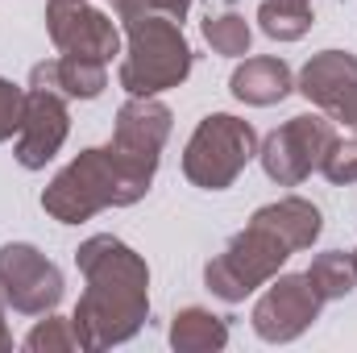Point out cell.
<instances>
[{"mask_svg":"<svg viewBox=\"0 0 357 353\" xmlns=\"http://www.w3.org/2000/svg\"><path fill=\"white\" fill-rule=\"evenodd\" d=\"M88 287L75 303V333L84 350H112L142 333L150 320V266L121 237L96 233L75 250Z\"/></svg>","mask_w":357,"mask_h":353,"instance_id":"1","label":"cell"},{"mask_svg":"<svg viewBox=\"0 0 357 353\" xmlns=\"http://www.w3.org/2000/svg\"><path fill=\"white\" fill-rule=\"evenodd\" d=\"M146 191L150 187H142L116 163L112 146H91L50 179V187L42 191V208L59 225H79L104 208H129V204L146 200Z\"/></svg>","mask_w":357,"mask_h":353,"instance_id":"2","label":"cell"},{"mask_svg":"<svg viewBox=\"0 0 357 353\" xmlns=\"http://www.w3.org/2000/svg\"><path fill=\"white\" fill-rule=\"evenodd\" d=\"M187 75H191V46H187L178 21H171V17H133V21H125L121 88L129 96L171 91Z\"/></svg>","mask_w":357,"mask_h":353,"instance_id":"3","label":"cell"},{"mask_svg":"<svg viewBox=\"0 0 357 353\" xmlns=\"http://www.w3.org/2000/svg\"><path fill=\"white\" fill-rule=\"evenodd\" d=\"M258 158V133L233 112H212L195 125L183 150V175L204 191H225Z\"/></svg>","mask_w":357,"mask_h":353,"instance_id":"4","label":"cell"},{"mask_svg":"<svg viewBox=\"0 0 357 353\" xmlns=\"http://www.w3.org/2000/svg\"><path fill=\"white\" fill-rule=\"evenodd\" d=\"M291 258L287 241L274 237L266 225H245L216 258H208L204 266V283L216 299L225 303H241L245 295H254L258 287H266L270 278L282 270V262Z\"/></svg>","mask_w":357,"mask_h":353,"instance_id":"5","label":"cell"},{"mask_svg":"<svg viewBox=\"0 0 357 353\" xmlns=\"http://www.w3.org/2000/svg\"><path fill=\"white\" fill-rule=\"evenodd\" d=\"M167 137H171V108L154 96H129L121 108H116V125H112V154L116 163L137 179L142 187L154 183V171L162 163V150H167Z\"/></svg>","mask_w":357,"mask_h":353,"instance_id":"6","label":"cell"},{"mask_svg":"<svg viewBox=\"0 0 357 353\" xmlns=\"http://www.w3.org/2000/svg\"><path fill=\"white\" fill-rule=\"evenodd\" d=\"M333 142H337V125L328 117L299 112L287 125H278L258 146V158H262V171L278 187H299L312 171H320V163L333 150Z\"/></svg>","mask_w":357,"mask_h":353,"instance_id":"7","label":"cell"},{"mask_svg":"<svg viewBox=\"0 0 357 353\" xmlns=\"http://www.w3.org/2000/svg\"><path fill=\"white\" fill-rule=\"evenodd\" d=\"M0 291L13 312L21 316H46L63 303V270L50 262L42 250L25 241L0 246Z\"/></svg>","mask_w":357,"mask_h":353,"instance_id":"8","label":"cell"},{"mask_svg":"<svg viewBox=\"0 0 357 353\" xmlns=\"http://www.w3.org/2000/svg\"><path fill=\"white\" fill-rule=\"evenodd\" d=\"M324 299L316 295V287L307 283V274H274L266 295L254 303V333L270 345H287L295 337H303L316 320H320Z\"/></svg>","mask_w":357,"mask_h":353,"instance_id":"9","label":"cell"},{"mask_svg":"<svg viewBox=\"0 0 357 353\" xmlns=\"http://www.w3.org/2000/svg\"><path fill=\"white\" fill-rule=\"evenodd\" d=\"M46 29L59 54H84L96 63H112L121 54V29L88 0H46Z\"/></svg>","mask_w":357,"mask_h":353,"instance_id":"10","label":"cell"},{"mask_svg":"<svg viewBox=\"0 0 357 353\" xmlns=\"http://www.w3.org/2000/svg\"><path fill=\"white\" fill-rule=\"evenodd\" d=\"M303 91L328 121H341L357 129V54L349 50H320L303 63L299 84Z\"/></svg>","mask_w":357,"mask_h":353,"instance_id":"11","label":"cell"},{"mask_svg":"<svg viewBox=\"0 0 357 353\" xmlns=\"http://www.w3.org/2000/svg\"><path fill=\"white\" fill-rule=\"evenodd\" d=\"M71 133V112H67V96L59 91L29 88L25 91V112H21V129H17V163L25 171H42L67 142Z\"/></svg>","mask_w":357,"mask_h":353,"instance_id":"12","label":"cell"},{"mask_svg":"<svg viewBox=\"0 0 357 353\" xmlns=\"http://www.w3.org/2000/svg\"><path fill=\"white\" fill-rule=\"evenodd\" d=\"M29 88L59 91L67 100H96L108 88V63H96L84 54H59L29 71Z\"/></svg>","mask_w":357,"mask_h":353,"instance_id":"13","label":"cell"},{"mask_svg":"<svg viewBox=\"0 0 357 353\" xmlns=\"http://www.w3.org/2000/svg\"><path fill=\"white\" fill-rule=\"evenodd\" d=\"M254 225H266L274 237L287 241L291 254H299V250H312V246H316V237H320V229H324V216H320V208H316L312 200H303V195H282V200H274V204H266V208L254 212Z\"/></svg>","mask_w":357,"mask_h":353,"instance_id":"14","label":"cell"},{"mask_svg":"<svg viewBox=\"0 0 357 353\" xmlns=\"http://www.w3.org/2000/svg\"><path fill=\"white\" fill-rule=\"evenodd\" d=\"M233 96L241 104H254V108H270L278 100H287L295 91V80H291V67L282 59H270V54H258V59H245L233 80H229Z\"/></svg>","mask_w":357,"mask_h":353,"instance_id":"15","label":"cell"},{"mask_svg":"<svg viewBox=\"0 0 357 353\" xmlns=\"http://www.w3.org/2000/svg\"><path fill=\"white\" fill-rule=\"evenodd\" d=\"M171 345L178 353H216L229 345V324L208 308H183L171 320Z\"/></svg>","mask_w":357,"mask_h":353,"instance_id":"16","label":"cell"},{"mask_svg":"<svg viewBox=\"0 0 357 353\" xmlns=\"http://www.w3.org/2000/svg\"><path fill=\"white\" fill-rule=\"evenodd\" d=\"M303 274H307V283L316 287V295L324 303L328 299H345L357 287V258L345 254V250H328V254H316Z\"/></svg>","mask_w":357,"mask_h":353,"instance_id":"17","label":"cell"},{"mask_svg":"<svg viewBox=\"0 0 357 353\" xmlns=\"http://www.w3.org/2000/svg\"><path fill=\"white\" fill-rule=\"evenodd\" d=\"M204 42L216 50V54H225V59H241V54H250V42H254V29H250V21L241 17V13H208L204 17Z\"/></svg>","mask_w":357,"mask_h":353,"instance_id":"18","label":"cell"},{"mask_svg":"<svg viewBox=\"0 0 357 353\" xmlns=\"http://www.w3.org/2000/svg\"><path fill=\"white\" fill-rule=\"evenodd\" d=\"M258 25L274 42H299L312 29V8H291V4H278V0H262L258 4Z\"/></svg>","mask_w":357,"mask_h":353,"instance_id":"19","label":"cell"},{"mask_svg":"<svg viewBox=\"0 0 357 353\" xmlns=\"http://www.w3.org/2000/svg\"><path fill=\"white\" fill-rule=\"evenodd\" d=\"M25 350H29V353H71V350H84V345H79V333H75V324H71V320H63V316L46 312V320L29 329Z\"/></svg>","mask_w":357,"mask_h":353,"instance_id":"20","label":"cell"},{"mask_svg":"<svg viewBox=\"0 0 357 353\" xmlns=\"http://www.w3.org/2000/svg\"><path fill=\"white\" fill-rule=\"evenodd\" d=\"M320 171L328 183H337V187H349L357 183V137H337L333 142V150L324 154V163H320Z\"/></svg>","mask_w":357,"mask_h":353,"instance_id":"21","label":"cell"},{"mask_svg":"<svg viewBox=\"0 0 357 353\" xmlns=\"http://www.w3.org/2000/svg\"><path fill=\"white\" fill-rule=\"evenodd\" d=\"M121 21H133V17H171L183 25V17L191 13V0H116L112 4Z\"/></svg>","mask_w":357,"mask_h":353,"instance_id":"22","label":"cell"},{"mask_svg":"<svg viewBox=\"0 0 357 353\" xmlns=\"http://www.w3.org/2000/svg\"><path fill=\"white\" fill-rule=\"evenodd\" d=\"M21 112H25V88L8 84V80L0 75V142L17 137V129H21Z\"/></svg>","mask_w":357,"mask_h":353,"instance_id":"23","label":"cell"},{"mask_svg":"<svg viewBox=\"0 0 357 353\" xmlns=\"http://www.w3.org/2000/svg\"><path fill=\"white\" fill-rule=\"evenodd\" d=\"M4 303H8V299H4V291H0V353L13 350V333H8V324H4Z\"/></svg>","mask_w":357,"mask_h":353,"instance_id":"24","label":"cell"},{"mask_svg":"<svg viewBox=\"0 0 357 353\" xmlns=\"http://www.w3.org/2000/svg\"><path fill=\"white\" fill-rule=\"evenodd\" d=\"M278 4H291V8H312V0H278Z\"/></svg>","mask_w":357,"mask_h":353,"instance_id":"25","label":"cell"},{"mask_svg":"<svg viewBox=\"0 0 357 353\" xmlns=\"http://www.w3.org/2000/svg\"><path fill=\"white\" fill-rule=\"evenodd\" d=\"M108 4H116V0H108Z\"/></svg>","mask_w":357,"mask_h":353,"instance_id":"26","label":"cell"},{"mask_svg":"<svg viewBox=\"0 0 357 353\" xmlns=\"http://www.w3.org/2000/svg\"><path fill=\"white\" fill-rule=\"evenodd\" d=\"M354 258H357V250H354Z\"/></svg>","mask_w":357,"mask_h":353,"instance_id":"27","label":"cell"}]
</instances>
